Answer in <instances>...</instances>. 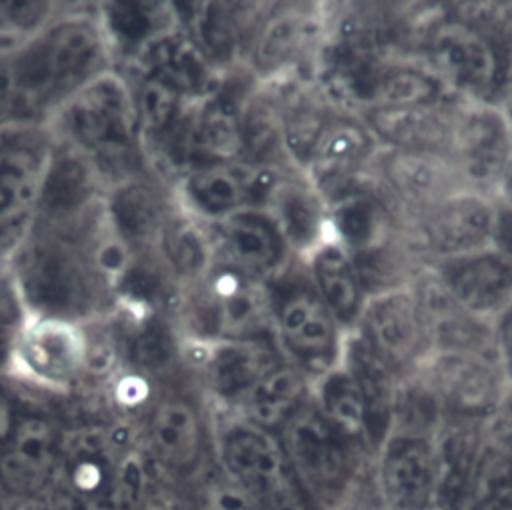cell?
Here are the masks:
<instances>
[{
	"mask_svg": "<svg viewBox=\"0 0 512 510\" xmlns=\"http://www.w3.org/2000/svg\"><path fill=\"white\" fill-rule=\"evenodd\" d=\"M452 98L432 104L376 108L358 114L382 148L446 154Z\"/></svg>",
	"mask_w": 512,
	"mask_h": 510,
	"instance_id": "obj_27",
	"label": "cell"
},
{
	"mask_svg": "<svg viewBox=\"0 0 512 510\" xmlns=\"http://www.w3.org/2000/svg\"><path fill=\"white\" fill-rule=\"evenodd\" d=\"M140 510H192V506L178 492L176 484L154 474L144 494Z\"/></svg>",
	"mask_w": 512,
	"mask_h": 510,
	"instance_id": "obj_36",
	"label": "cell"
},
{
	"mask_svg": "<svg viewBox=\"0 0 512 510\" xmlns=\"http://www.w3.org/2000/svg\"><path fill=\"white\" fill-rule=\"evenodd\" d=\"M418 60L448 94L468 100L500 102L508 56L474 24L450 10L430 26Z\"/></svg>",
	"mask_w": 512,
	"mask_h": 510,
	"instance_id": "obj_10",
	"label": "cell"
},
{
	"mask_svg": "<svg viewBox=\"0 0 512 510\" xmlns=\"http://www.w3.org/2000/svg\"><path fill=\"white\" fill-rule=\"evenodd\" d=\"M62 8L60 2H0V50L30 38Z\"/></svg>",
	"mask_w": 512,
	"mask_h": 510,
	"instance_id": "obj_34",
	"label": "cell"
},
{
	"mask_svg": "<svg viewBox=\"0 0 512 510\" xmlns=\"http://www.w3.org/2000/svg\"><path fill=\"white\" fill-rule=\"evenodd\" d=\"M284 168L256 166L244 160L200 162L184 168L168 180L172 202L204 226L224 218L260 208L270 184Z\"/></svg>",
	"mask_w": 512,
	"mask_h": 510,
	"instance_id": "obj_13",
	"label": "cell"
},
{
	"mask_svg": "<svg viewBox=\"0 0 512 510\" xmlns=\"http://www.w3.org/2000/svg\"><path fill=\"white\" fill-rule=\"evenodd\" d=\"M282 356L274 338L182 340V368L214 412H232Z\"/></svg>",
	"mask_w": 512,
	"mask_h": 510,
	"instance_id": "obj_14",
	"label": "cell"
},
{
	"mask_svg": "<svg viewBox=\"0 0 512 510\" xmlns=\"http://www.w3.org/2000/svg\"><path fill=\"white\" fill-rule=\"evenodd\" d=\"M500 102H502L506 108H512V56H508V64H506V74H504V84H502Z\"/></svg>",
	"mask_w": 512,
	"mask_h": 510,
	"instance_id": "obj_41",
	"label": "cell"
},
{
	"mask_svg": "<svg viewBox=\"0 0 512 510\" xmlns=\"http://www.w3.org/2000/svg\"><path fill=\"white\" fill-rule=\"evenodd\" d=\"M212 426L214 460L224 478L260 510H304L302 490L276 434L226 412H216Z\"/></svg>",
	"mask_w": 512,
	"mask_h": 510,
	"instance_id": "obj_8",
	"label": "cell"
},
{
	"mask_svg": "<svg viewBox=\"0 0 512 510\" xmlns=\"http://www.w3.org/2000/svg\"><path fill=\"white\" fill-rule=\"evenodd\" d=\"M118 68L150 74L190 102L214 94L224 80V74L214 68L178 22L154 36L134 58Z\"/></svg>",
	"mask_w": 512,
	"mask_h": 510,
	"instance_id": "obj_25",
	"label": "cell"
},
{
	"mask_svg": "<svg viewBox=\"0 0 512 510\" xmlns=\"http://www.w3.org/2000/svg\"><path fill=\"white\" fill-rule=\"evenodd\" d=\"M312 382L292 364L280 362L268 370L226 414H232L252 426L278 434L286 420L310 398Z\"/></svg>",
	"mask_w": 512,
	"mask_h": 510,
	"instance_id": "obj_30",
	"label": "cell"
},
{
	"mask_svg": "<svg viewBox=\"0 0 512 510\" xmlns=\"http://www.w3.org/2000/svg\"><path fill=\"white\" fill-rule=\"evenodd\" d=\"M434 510H436V508H434Z\"/></svg>",
	"mask_w": 512,
	"mask_h": 510,
	"instance_id": "obj_46",
	"label": "cell"
},
{
	"mask_svg": "<svg viewBox=\"0 0 512 510\" xmlns=\"http://www.w3.org/2000/svg\"><path fill=\"white\" fill-rule=\"evenodd\" d=\"M312 400L340 434L362 446L372 456L362 396L344 362L312 382Z\"/></svg>",
	"mask_w": 512,
	"mask_h": 510,
	"instance_id": "obj_31",
	"label": "cell"
},
{
	"mask_svg": "<svg viewBox=\"0 0 512 510\" xmlns=\"http://www.w3.org/2000/svg\"><path fill=\"white\" fill-rule=\"evenodd\" d=\"M506 108V106H504ZM508 110V114H510V118H512V108H506Z\"/></svg>",
	"mask_w": 512,
	"mask_h": 510,
	"instance_id": "obj_45",
	"label": "cell"
},
{
	"mask_svg": "<svg viewBox=\"0 0 512 510\" xmlns=\"http://www.w3.org/2000/svg\"><path fill=\"white\" fill-rule=\"evenodd\" d=\"M342 362L352 374L362 396L368 444L374 456L390 430L398 376L354 332H348Z\"/></svg>",
	"mask_w": 512,
	"mask_h": 510,
	"instance_id": "obj_29",
	"label": "cell"
},
{
	"mask_svg": "<svg viewBox=\"0 0 512 510\" xmlns=\"http://www.w3.org/2000/svg\"><path fill=\"white\" fill-rule=\"evenodd\" d=\"M258 210L276 224L296 262L330 238L328 202L300 170H280Z\"/></svg>",
	"mask_w": 512,
	"mask_h": 510,
	"instance_id": "obj_24",
	"label": "cell"
},
{
	"mask_svg": "<svg viewBox=\"0 0 512 510\" xmlns=\"http://www.w3.org/2000/svg\"><path fill=\"white\" fill-rule=\"evenodd\" d=\"M380 510H434V442L426 436L390 432L374 454Z\"/></svg>",
	"mask_w": 512,
	"mask_h": 510,
	"instance_id": "obj_21",
	"label": "cell"
},
{
	"mask_svg": "<svg viewBox=\"0 0 512 510\" xmlns=\"http://www.w3.org/2000/svg\"><path fill=\"white\" fill-rule=\"evenodd\" d=\"M104 204L106 192L80 202H42L6 258L34 316L96 322L120 310L102 252Z\"/></svg>",
	"mask_w": 512,
	"mask_h": 510,
	"instance_id": "obj_1",
	"label": "cell"
},
{
	"mask_svg": "<svg viewBox=\"0 0 512 510\" xmlns=\"http://www.w3.org/2000/svg\"><path fill=\"white\" fill-rule=\"evenodd\" d=\"M4 510H50L46 494L44 496H24V498H6Z\"/></svg>",
	"mask_w": 512,
	"mask_h": 510,
	"instance_id": "obj_40",
	"label": "cell"
},
{
	"mask_svg": "<svg viewBox=\"0 0 512 510\" xmlns=\"http://www.w3.org/2000/svg\"><path fill=\"white\" fill-rule=\"evenodd\" d=\"M128 424L154 474L172 484L198 478L214 458L210 406L186 372L158 380Z\"/></svg>",
	"mask_w": 512,
	"mask_h": 510,
	"instance_id": "obj_4",
	"label": "cell"
},
{
	"mask_svg": "<svg viewBox=\"0 0 512 510\" xmlns=\"http://www.w3.org/2000/svg\"><path fill=\"white\" fill-rule=\"evenodd\" d=\"M208 230L214 260L254 280L268 284L296 262L276 224L258 208L240 210Z\"/></svg>",
	"mask_w": 512,
	"mask_h": 510,
	"instance_id": "obj_22",
	"label": "cell"
},
{
	"mask_svg": "<svg viewBox=\"0 0 512 510\" xmlns=\"http://www.w3.org/2000/svg\"><path fill=\"white\" fill-rule=\"evenodd\" d=\"M172 320L188 342L272 338L268 284L214 260L204 276L178 290Z\"/></svg>",
	"mask_w": 512,
	"mask_h": 510,
	"instance_id": "obj_5",
	"label": "cell"
},
{
	"mask_svg": "<svg viewBox=\"0 0 512 510\" xmlns=\"http://www.w3.org/2000/svg\"><path fill=\"white\" fill-rule=\"evenodd\" d=\"M200 510H260L254 500L220 472L202 482Z\"/></svg>",
	"mask_w": 512,
	"mask_h": 510,
	"instance_id": "obj_35",
	"label": "cell"
},
{
	"mask_svg": "<svg viewBox=\"0 0 512 510\" xmlns=\"http://www.w3.org/2000/svg\"><path fill=\"white\" fill-rule=\"evenodd\" d=\"M466 510H512V450L488 434L476 464Z\"/></svg>",
	"mask_w": 512,
	"mask_h": 510,
	"instance_id": "obj_32",
	"label": "cell"
},
{
	"mask_svg": "<svg viewBox=\"0 0 512 510\" xmlns=\"http://www.w3.org/2000/svg\"><path fill=\"white\" fill-rule=\"evenodd\" d=\"M54 150L46 124L0 126V264L40 210Z\"/></svg>",
	"mask_w": 512,
	"mask_h": 510,
	"instance_id": "obj_11",
	"label": "cell"
},
{
	"mask_svg": "<svg viewBox=\"0 0 512 510\" xmlns=\"http://www.w3.org/2000/svg\"><path fill=\"white\" fill-rule=\"evenodd\" d=\"M368 178L392 204L402 222L470 188L446 154L406 152L382 146L368 168Z\"/></svg>",
	"mask_w": 512,
	"mask_h": 510,
	"instance_id": "obj_17",
	"label": "cell"
},
{
	"mask_svg": "<svg viewBox=\"0 0 512 510\" xmlns=\"http://www.w3.org/2000/svg\"><path fill=\"white\" fill-rule=\"evenodd\" d=\"M276 436L300 490L328 510L354 492L362 462L370 456L322 416L312 394Z\"/></svg>",
	"mask_w": 512,
	"mask_h": 510,
	"instance_id": "obj_7",
	"label": "cell"
},
{
	"mask_svg": "<svg viewBox=\"0 0 512 510\" xmlns=\"http://www.w3.org/2000/svg\"><path fill=\"white\" fill-rule=\"evenodd\" d=\"M302 264L316 294L342 328L352 332L368 294L350 254L338 242L328 238Z\"/></svg>",
	"mask_w": 512,
	"mask_h": 510,
	"instance_id": "obj_28",
	"label": "cell"
},
{
	"mask_svg": "<svg viewBox=\"0 0 512 510\" xmlns=\"http://www.w3.org/2000/svg\"><path fill=\"white\" fill-rule=\"evenodd\" d=\"M352 494H354V492H352ZM352 494H350L336 510H380V506L374 508V506H370L368 502H358Z\"/></svg>",
	"mask_w": 512,
	"mask_h": 510,
	"instance_id": "obj_43",
	"label": "cell"
},
{
	"mask_svg": "<svg viewBox=\"0 0 512 510\" xmlns=\"http://www.w3.org/2000/svg\"><path fill=\"white\" fill-rule=\"evenodd\" d=\"M4 380H8V378H0V446L10 436L12 428L16 426V422L20 418V412L24 408L20 404V398L16 396V392Z\"/></svg>",
	"mask_w": 512,
	"mask_h": 510,
	"instance_id": "obj_39",
	"label": "cell"
},
{
	"mask_svg": "<svg viewBox=\"0 0 512 510\" xmlns=\"http://www.w3.org/2000/svg\"><path fill=\"white\" fill-rule=\"evenodd\" d=\"M446 156L470 188L496 198L512 164V118L504 104L454 96Z\"/></svg>",
	"mask_w": 512,
	"mask_h": 510,
	"instance_id": "obj_12",
	"label": "cell"
},
{
	"mask_svg": "<svg viewBox=\"0 0 512 510\" xmlns=\"http://www.w3.org/2000/svg\"><path fill=\"white\" fill-rule=\"evenodd\" d=\"M494 350L498 366L506 378L508 388L512 390V302L506 310L494 320Z\"/></svg>",
	"mask_w": 512,
	"mask_h": 510,
	"instance_id": "obj_37",
	"label": "cell"
},
{
	"mask_svg": "<svg viewBox=\"0 0 512 510\" xmlns=\"http://www.w3.org/2000/svg\"><path fill=\"white\" fill-rule=\"evenodd\" d=\"M486 422L444 418L434 434L436 510H466Z\"/></svg>",
	"mask_w": 512,
	"mask_h": 510,
	"instance_id": "obj_26",
	"label": "cell"
},
{
	"mask_svg": "<svg viewBox=\"0 0 512 510\" xmlns=\"http://www.w3.org/2000/svg\"><path fill=\"white\" fill-rule=\"evenodd\" d=\"M470 316L494 324L512 302V264L492 246L424 264Z\"/></svg>",
	"mask_w": 512,
	"mask_h": 510,
	"instance_id": "obj_23",
	"label": "cell"
},
{
	"mask_svg": "<svg viewBox=\"0 0 512 510\" xmlns=\"http://www.w3.org/2000/svg\"><path fill=\"white\" fill-rule=\"evenodd\" d=\"M434 388L446 418L488 422L510 388L496 358L468 352H430L418 368Z\"/></svg>",
	"mask_w": 512,
	"mask_h": 510,
	"instance_id": "obj_18",
	"label": "cell"
},
{
	"mask_svg": "<svg viewBox=\"0 0 512 510\" xmlns=\"http://www.w3.org/2000/svg\"><path fill=\"white\" fill-rule=\"evenodd\" d=\"M4 58L14 124H48L76 92L118 68L98 4H64L44 28L6 48Z\"/></svg>",
	"mask_w": 512,
	"mask_h": 510,
	"instance_id": "obj_2",
	"label": "cell"
},
{
	"mask_svg": "<svg viewBox=\"0 0 512 510\" xmlns=\"http://www.w3.org/2000/svg\"><path fill=\"white\" fill-rule=\"evenodd\" d=\"M378 150L380 144L362 118L338 110L316 138L302 172L330 202L368 176Z\"/></svg>",
	"mask_w": 512,
	"mask_h": 510,
	"instance_id": "obj_20",
	"label": "cell"
},
{
	"mask_svg": "<svg viewBox=\"0 0 512 510\" xmlns=\"http://www.w3.org/2000/svg\"><path fill=\"white\" fill-rule=\"evenodd\" d=\"M492 248L512 264V206L496 200Z\"/></svg>",
	"mask_w": 512,
	"mask_h": 510,
	"instance_id": "obj_38",
	"label": "cell"
},
{
	"mask_svg": "<svg viewBox=\"0 0 512 510\" xmlns=\"http://www.w3.org/2000/svg\"><path fill=\"white\" fill-rule=\"evenodd\" d=\"M0 510H4V494H0Z\"/></svg>",
	"mask_w": 512,
	"mask_h": 510,
	"instance_id": "obj_44",
	"label": "cell"
},
{
	"mask_svg": "<svg viewBox=\"0 0 512 510\" xmlns=\"http://www.w3.org/2000/svg\"><path fill=\"white\" fill-rule=\"evenodd\" d=\"M32 318V310L8 266L0 264V378L12 374L14 356L22 334Z\"/></svg>",
	"mask_w": 512,
	"mask_h": 510,
	"instance_id": "obj_33",
	"label": "cell"
},
{
	"mask_svg": "<svg viewBox=\"0 0 512 510\" xmlns=\"http://www.w3.org/2000/svg\"><path fill=\"white\" fill-rule=\"evenodd\" d=\"M352 332L398 378L418 370L430 354V338L412 282L368 294Z\"/></svg>",
	"mask_w": 512,
	"mask_h": 510,
	"instance_id": "obj_16",
	"label": "cell"
},
{
	"mask_svg": "<svg viewBox=\"0 0 512 510\" xmlns=\"http://www.w3.org/2000/svg\"><path fill=\"white\" fill-rule=\"evenodd\" d=\"M46 126L54 142L90 166L106 190L156 176L142 144L132 86L120 68L76 92Z\"/></svg>",
	"mask_w": 512,
	"mask_h": 510,
	"instance_id": "obj_3",
	"label": "cell"
},
{
	"mask_svg": "<svg viewBox=\"0 0 512 510\" xmlns=\"http://www.w3.org/2000/svg\"><path fill=\"white\" fill-rule=\"evenodd\" d=\"M496 200L512 206V164L508 168V172L504 174L500 186H498V192H496Z\"/></svg>",
	"mask_w": 512,
	"mask_h": 510,
	"instance_id": "obj_42",
	"label": "cell"
},
{
	"mask_svg": "<svg viewBox=\"0 0 512 510\" xmlns=\"http://www.w3.org/2000/svg\"><path fill=\"white\" fill-rule=\"evenodd\" d=\"M494 220L496 198L466 188L404 222V228L416 256L430 264L490 248Z\"/></svg>",
	"mask_w": 512,
	"mask_h": 510,
	"instance_id": "obj_15",
	"label": "cell"
},
{
	"mask_svg": "<svg viewBox=\"0 0 512 510\" xmlns=\"http://www.w3.org/2000/svg\"><path fill=\"white\" fill-rule=\"evenodd\" d=\"M64 426L46 410L22 408L0 446V492L6 498L44 496L56 482Z\"/></svg>",
	"mask_w": 512,
	"mask_h": 510,
	"instance_id": "obj_19",
	"label": "cell"
},
{
	"mask_svg": "<svg viewBox=\"0 0 512 510\" xmlns=\"http://www.w3.org/2000/svg\"><path fill=\"white\" fill-rule=\"evenodd\" d=\"M334 4L268 2L244 52L242 68L258 82L312 76L332 28Z\"/></svg>",
	"mask_w": 512,
	"mask_h": 510,
	"instance_id": "obj_9",
	"label": "cell"
},
{
	"mask_svg": "<svg viewBox=\"0 0 512 510\" xmlns=\"http://www.w3.org/2000/svg\"><path fill=\"white\" fill-rule=\"evenodd\" d=\"M272 338L284 362L310 382L342 364L348 332L310 284L302 262L268 282Z\"/></svg>",
	"mask_w": 512,
	"mask_h": 510,
	"instance_id": "obj_6",
	"label": "cell"
}]
</instances>
